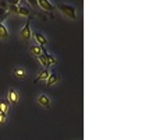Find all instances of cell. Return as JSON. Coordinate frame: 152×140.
I'll return each instance as SVG.
<instances>
[{"instance_id":"1","label":"cell","mask_w":152,"mask_h":140,"mask_svg":"<svg viewBox=\"0 0 152 140\" xmlns=\"http://www.w3.org/2000/svg\"><path fill=\"white\" fill-rule=\"evenodd\" d=\"M57 9H59V11L61 14H64L67 18L77 20V10L74 9L73 6L66 4V3H60V4H57Z\"/></svg>"},{"instance_id":"2","label":"cell","mask_w":152,"mask_h":140,"mask_svg":"<svg viewBox=\"0 0 152 140\" xmlns=\"http://www.w3.org/2000/svg\"><path fill=\"white\" fill-rule=\"evenodd\" d=\"M31 38H32V29H31V21L27 20V23L21 28V31H20V39L24 42V43H27V42L31 41Z\"/></svg>"},{"instance_id":"3","label":"cell","mask_w":152,"mask_h":140,"mask_svg":"<svg viewBox=\"0 0 152 140\" xmlns=\"http://www.w3.org/2000/svg\"><path fill=\"white\" fill-rule=\"evenodd\" d=\"M6 99L9 101V104H13V105H17L20 101V94L15 88H10L7 91V95H6Z\"/></svg>"},{"instance_id":"4","label":"cell","mask_w":152,"mask_h":140,"mask_svg":"<svg viewBox=\"0 0 152 140\" xmlns=\"http://www.w3.org/2000/svg\"><path fill=\"white\" fill-rule=\"evenodd\" d=\"M32 35H34V38H35L37 45H39V46H42V48H45L48 45V38L42 32H32Z\"/></svg>"},{"instance_id":"5","label":"cell","mask_w":152,"mask_h":140,"mask_svg":"<svg viewBox=\"0 0 152 140\" xmlns=\"http://www.w3.org/2000/svg\"><path fill=\"white\" fill-rule=\"evenodd\" d=\"M29 53L34 56H37V57H39V56L45 55L46 51H45V48H42V46H39V45H37V43H34V45L29 46Z\"/></svg>"},{"instance_id":"6","label":"cell","mask_w":152,"mask_h":140,"mask_svg":"<svg viewBox=\"0 0 152 140\" xmlns=\"http://www.w3.org/2000/svg\"><path fill=\"white\" fill-rule=\"evenodd\" d=\"M49 74H50V71L45 67V69H42V70H39L38 71V74H37V77H35V83H38V81H46L48 80V77H49Z\"/></svg>"},{"instance_id":"7","label":"cell","mask_w":152,"mask_h":140,"mask_svg":"<svg viewBox=\"0 0 152 140\" xmlns=\"http://www.w3.org/2000/svg\"><path fill=\"white\" fill-rule=\"evenodd\" d=\"M10 112V104L6 98H0V113L7 116V113Z\"/></svg>"},{"instance_id":"8","label":"cell","mask_w":152,"mask_h":140,"mask_svg":"<svg viewBox=\"0 0 152 140\" xmlns=\"http://www.w3.org/2000/svg\"><path fill=\"white\" fill-rule=\"evenodd\" d=\"M38 1V7L42 10H46V11H52V10H55V6L52 4L49 0H37Z\"/></svg>"},{"instance_id":"9","label":"cell","mask_w":152,"mask_h":140,"mask_svg":"<svg viewBox=\"0 0 152 140\" xmlns=\"http://www.w3.org/2000/svg\"><path fill=\"white\" fill-rule=\"evenodd\" d=\"M38 104L43 108H50V98L48 97L46 94H41L39 97H38Z\"/></svg>"},{"instance_id":"10","label":"cell","mask_w":152,"mask_h":140,"mask_svg":"<svg viewBox=\"0 0 152 140\" xmlns=\"http://www.w3.org/2000/svg\"><path fill=\"white\" fill-rule=\"evenodd\" d=\"M13 76L15 77V79H18V80H24L25 77H27V71H25V69L24 67H14L13 70Z\"/></svg>"},{"instance_id":"11","label":"cell","mask_w":152,"mask_h":140,"mask_svg":"<svg viewBox=\"0 0 152 140\" xmlns=\"http://www.w3.org/2000/svg\"><path fill=\"white\" fill-rule=\"evenodd\" d=\"M60 81V77L57 73H50L49 74V77H48L46 80V85L48 87H52V85H55V84H57Z\"/></svg>"},{"instance_id":"12","label":"cell","mask_w":152,"mask_h":140,"mask_svg":"<svg viewBox=\"0 0 152 140\" xmlns=\"http://www.w3.org/2000/svg\"><path fill=\"white\" fill-rule=\"evenodd\" d=\"M9 29H7V27H6V24L1 21L0 23V39L1 41H7L9 39Z\"/></svg>"},{"instance_id":"13","label":"cell","mask_w":152,"mask_h":140,"mask_svg":"<svg viewBox=\"0 0 152 140\" xmlns=\"http://www.w3.org/2000/svg\"><path fill=\"white\" fill-rule=\"evenodd\" d=\"M15 13L20 14V15H23V17H29V15H31V11H29V9H27V7H17Z\"/></svg>"},{"instance_id":"14","label":"cell","mask_w":152,"mask_h":140,"mask_svg":"<svg viewBox=\"0 0 152 140\" xmlns=\"http://www.w3.org/2000/svg\"><path fill=\"white\" fill-rule=\"evenodd\" d=\"M56 63H57V60H56V57L52 53H46V65L48 67H50V66H55Z\"/></svg>"},{"instance_id":"15","label":"cell","mask_w":152,"mask_h":140,"mask_svg":"<svg viewBox=\"0 0 152 140\" xmlns=\"http://www.w3.org/2000/svg\"><path fill=\"white\" fill-rule=\"evenodd\" d=\"M38 60H39V63H41V65H43L48 69V65H46V53H45V55H42V56H39V57H38Z\"/></svg>"},{"instance_id":"16","label":"cell","mask_w":152,"mask_h":140,"mask_svg":"<svg viewBox=\"0 0 152 140\" xmlns=\"http://www.w3.org/2000/svg\"><path fill=\"white\" fill-rule=\"evenodd\" d=\"M6 123H7V116H4V115H1V113H0V127H1V126H4Z\"/></svg>"},{"instance_id":"17","label":"cell","mask_w":152,"mask_h":140,"mask_svg":"<svg viewBox=\"0 0 152 140\" xmlns=\"http://www.w3.org/2000/svg\"><path fill=\"white\" fill-rule=\"evenodd\" d=\"M29 4H32V6H35V7H38V1L37 0H27Z\"/></svg>"},{"instance_id":"18","label":"cell","mask_w":152,"mask_h":140,"mask_svg":"<svg viewBox=\"0 0 152 140\" xmlns=\"http://www.w3.org/2000/svg\"><path fill=\"white\" fill-rule=\"evenodd\" d=\"M0 23H1V18H0Z\"/></svg>"}]
</instances>
